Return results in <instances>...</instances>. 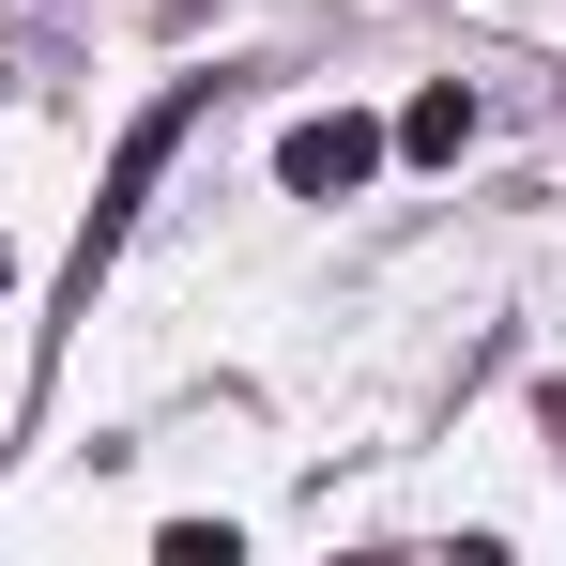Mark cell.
Listing matches in <instances>:
<instances>
[{
  "instance_id": "obj_1",
  "label": "cell",
  "mask_w": 566,
  "mask_h": 566,
  "mask_svg": "<svg viewBox=\"0 0 566 566\" xmlns=\"http://www.w3.org/2000/svg\"><path fill=\"white\" fill-rule=\"evenodd\" d=\"M199 107H214V77H185V93L154 107V123L123 138V154H107V199H93V230H77V291H93L107 261H123V230H138V199L169 185V154H185V123H199Z\"/></svg>"
},
{
  "instance_id": "obj_2",
  "label": "cell",
  "mask_w": 566,
  "mask_h": 566,
  "mask_svg": "<svg viewBox=\"0 0 566 566\" xmlns=\"http://www.w3.org/2000/svg\"><path fill=\"white\" fill-rule=\"evenodd\" d=\"M368 169H382V123H353V107H322V123L276 138V185H291V199H353Z\"/></svg>"
},
{
  "instance_id": "obj_3",
  "label": "cell",
  "mask_w": 566,
  "mask_h": 566,
  "mask_svg": "<svg viewBox=\"0 0 566 566\" xmlns=\"http://www.w3.org/2000/svg\"><path fill=\"white\" fill-rule=\"evenodd\" d=\"M460 138H474V93H460V77H429V93L398 107V154H413V169H444Z\"/></svg>"
},
{
  "instance_id": "obj_4",
  "label": "cell",
  "mask_w": 566,
  "mask_h": 566,
  "mask_svg": "<svg viewBox=\"0 0 566 566\" xmlns=\"http://www.w3.org/2000/svg\"><path fill=\"white\" fill-rule=\"evenodd\" d=\"M0 276H15V261H0Z\"/></svg>"
}]
</instances>
